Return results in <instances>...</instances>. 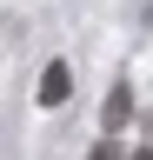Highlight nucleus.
<instances>
[{"label":"nucleus","instance_id":"4","mask_svg":"<svg viewBox=\"0 0 153 160\" xmlns=\"http://www.w3.org/2000/svg\"><path fill=\"white\" fill-rule=\"evenodd\" d=\"M133 160H153V153H133Z\"/></svg>","mask_w":153,"mask_h":160},{"label":"nucleus","instance_id":"3","mask_svg":"<svg viewBox=\"0 0 153 160\" xmlns=\"http://www.w3.org/2000/svg\"><path fill=\"white\" fill-rule=\"evenodd\" d=\"M87 160H120V153H113V140H100V147H93Z\"/></svg>","mask_w":153,"mask_h":160},{"label":"nucleus","instance_id":"2","mask_svg":"<svg viewBox=\"0 0 153 160\" xmlns=\"http://www.w3.org/2000/svg\"><path fill=\"white\" fill-rule=\"evenodd\" d=\"M127 113H133V93L113 87V93H107V127H127Z\"/></svg>","mask_w":153,"mask_h":160},{"label":"nucleus","instance_id":"1","mask_svg":"<svg viewBox=\"0 0 153 160\" xmlns=\"http://www.w3.org/2000/svg\"><path fill=\"white\" fill-rule=\"evenodd\" d=\"M67 93H73V67H67V60H53V67L40 73V107H60Z\"/></svg>","mask_w":153,"mask_h":160}]
</instances>
